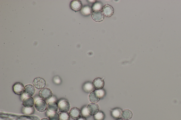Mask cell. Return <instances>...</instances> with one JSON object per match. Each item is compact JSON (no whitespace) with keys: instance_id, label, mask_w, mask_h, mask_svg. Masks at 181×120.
<instances>
[{"instance_id":"7a4b0ae2","label":"cell","mask_w":181,"mask_h":120,"mask_svg":"<svg viewBox=\"0 0 181 120\" xmlns=\"http://www.w3.org/2000/svg\"><path fill=\"white\" fill-rule=\"evenodd\" d=\"M53 93L51 90L48 88L42 89L39 93V96L44 100H48L52 97Z\"/></svg>"},{"instance_id":"9c48e42d","label":"cell","mask_w":181,"mask_h":120,"mask_svg":"<svg viewBox=\"0 0 181 120\" xmlns=\"http://www.w3.org/2000/svg\"><path fill=\"white\" fill-rule=\"evenodd\" d=\"M102 12L104 15L106 17H109L112 16L114 13V9L112 6L106 5L103 7L102 10Z\"/></svg>"},{"instance_id":"52a82bcc","label":"cell","mask_w":181,"mask_h":120,"mask_svg":"<svg viewBox=\"0 0 181 120\" xmlns=\"http://www.w3.org/2000/svg\"><path fill=\"white\" fill-rule=\"evenodd\" d=\"M33 85L35 88L38 89H42L46 86V81L42 78H36L34 80Z\"/></svg>"},{"instance_id":"484cf974","label":"cell","mask_w":181,"mask_h":120,"mask_svg":"<svg viewBox=\"0 0 181 120\" xmlns=\"http://www.w3.org/2000/svg\"><path fill=\"white\" fill-rule=\"evenodd\" d=\"M96 90L100 96V99L103 98L106 96V92L103 88L101 89Z\"/></svg>"},{"instance_id":"5bb4252c","label":"cell","mask_w":181,"mask_h":120,"mask_svg":"<svg viewBox=\"0 0 181 120\" xmlns=\"http://www.w3.org/2000/svg\"><path fill=\"white\" fill-rule=\"evenodd\" d=\"M89 99L92 103H96L100 100V97L96 90L90 93L89 95Z\"/></svg>"},{"instance_id":"30bf717a","label":"cell","mask_w":181,"mask_h":120,"mask_svg":"<svg viewBox=\"0 0 181 120\" xmlns=\"http://www.w3.org/2000/svg\"><path fill=\"white\" fill-rule=\"evenodd\" d=\"M69 114L71 117L74 120L78 119L81 116V111L77 107H74L71 109Z\"/></svg>"},{"instance_id":"4316f807","label":"cell","mask_w":181,"mask_h":120,"mask_svg":"<svg viewBox=\"0 0 181 120\" xmlns=\"http://www.w3.org/2000/svg\"><path fill=\"white\" fill-rule=\"evenodd\" d=\"M77 120H87L86 118L84 117H81L79 119H77Z\"/></svg>"},{"instance_id":"2e32d148","label":"cell","mask_w":181,"mask_h":120,"mask_svg":"<svg viewBox=\"0 0 181 120\" xmlns=\"http://www.w3.org/2000/svg\"><path fill=\"white\" fill-rule=\"evenodd\" d=\"M83 90L86 93H90L96 89L93 83L90 82H87L83 85Z\"/></svg>"},{"instance_id":"e0dca14e","label":"cell","mask_w":181,"mask_h":120,"mask_svg":"<svg viewBox=\"0 0 181 120\" xmlns=\"http://www.w3.org/2000/svg\"><path fill=\"white\" fill-rule=\"evenodd\" d=\"M122 110L119 108L114 109L111 111V115L115 119H118L121 118Z\"/></svg>"},{"instance_id":"83f0119b","label":"cell","mask_w":181,"mask_h":120,"mask_svg":"<svg viewBox=\"0 0 181 120\" xmlns=\"http://www.w3.org/2000/svg\"><path fill=\"white\" fill-rule=\"evenodd\" d=\"M41 120H49V119H47V118H43V119H41Z\"/></svg>"},{"instance_id":"8992f818","label":"cell","mask_w":181,"mask_h":120,"mask_svg":"<svg viewBox=\"0 0 181 120\" xmlns=\"http://www.w3.org/2000/svg\"><path fill=\"white\" fill-rule=\"evenodd\" d=\"M87 109L90 115L94 116L99 112V108L97 104L91 103L87 106Z\"/></svg>"},{"instance_id":"277c9868","label":"cell","mask_w":181,"mask_h":120,"mask_svg":"<svg viewBox=\"0 0 181 120\" xmlns=\"http://www.w3.org/2000/svg\"><path fill=\"white\" fill-rule=\"evenodd\" d=\"M25 87L21 83L16 82L13 86V91L16 94L21 95L24 92Z\"/></svg>"},{"instance_id":"7402d4cb","label":"cell","mask_w":181,"mask_h":120,"mask_svg":"<svg viewBox=\"0 0 181 120\" xmlns=\"http://www.w3.org/2000/svg\"><path fill=\"white\" fill-rule=\"evenodd\" d=\"M105 118V114L102 111H99L97 114L94 115V119L95 120H104Z\"/></svg>"},{"instance_id":"3957f363","label":"cell","mask_w":181,"mask_h":120,"mask_svg":"<svg viewBox=\"0 0 181 120\" xmlns=\"http://www.w3.org/2000/svg\"><path fill=\"white\" fill-rule=\"evenodd\" d=\"M70 109L69 102L65 99H61L59 103V109L60 112H67Z\"/></svg>"},{"instance_id":"603a6c76","label":"cell","mask_w":181,"mask_h":120,"mask_svg":"<svg viewBox=\"0 0 181 120\" xmlns=\"http://www.w3.org/2000/svg\"><path fill=\"white\" fill-rule=\"evenodd\" d=\"M60 120H69L70 118L69 114L68 112H60L59 114Z\"/></svg>"},{"instance_id":"ac0fdd59","label":"cell","mask_w":181,"mask_h":120,"mask_svg":"<svg viewBox=\"0 0 181 120\" xmlns=\"http://www.w3.org/2000/svg\"><path fill=\"white\" fill-rule=\"evenodd\" d=\"M133 113L129 109H124L122 111L121 117L123 119L129 120L131 119Z\"/></svg>"},{"instance_id":"4fadbf2b","label":"cell","mask_w":181,"mask_h":120,"mask_svg":"<svg viewBox=\"0 0 181 120\" xmlns=\"http://www.w3.org/2000/svg\"><path fill=\"white\" fill-rule=\"evenodd\" d=\"M93 84L96 90L101 89L104 87V81L103 78H97L94 80Z\"/></svg>"},{"instance_id":"44dd1931","label":"cell","mask_w":181,"mask_h":120,"mask_svg":"<svg viewBox=\"0 0 181 120\" xmlns=\"http://www.w3.org/2000/svg\"><path fill=\"white\" fill-rule=\"evenodd\" d=\"M35 111V108L33 107H23L22 109V112L25 115H32Z\"/></svg>"},{"instance_id":"ba28073f","label":"cell","mask_w":181,"mask_h":120,"mask_svg":"<svg viewBox=\"0 0 181 120\" xmlns=\"http://www.w3.org/2000/svg\"><path fill=\"white\" fill-rule=\"evenodd\" d=\"M93 20L96 22H100L104 20V16L101 11H93L91 14Z\"/></svg>"},{"instance_id":"cb8c5ba5","label":"cell","mask_w":181,"mask_h":120,"mask_svg":"<svg viewBox=\"0 0 181 120\" xmlns=\"http://www.w3.org/2000/svg\"><path fill=\"white\" fill-rule=\"evenodd\" d=\"M81 111V116L84 118H87L90 116L87 110V106H85L83 107Z\"/></svg>"},{"instance_id":"6da1fadb","label":"cell","mask_w":181,"mask_h":120,"mask_svg":"<svg viewBox=\"0 0 181 120\" xmlns=\"http://www.w3.org/2000/svg\"><path fill=\"white\" fill-rule=\"evenodd\" d=\"M35 106L38 111L44 112L47 109V104L45 100L42 99H38L35 102Z\"/></svg>"},{"instance_id":"d4e9b609","label":"cell","mask_w":181,"mask_h":120,"mask_svg":"<svg viewBox=\"0 0 181 120\" xmlns=\"http://www.w3.org/2000/svg\"><path fill=\"white\" fill-rule=\"evenodd\" d=\"M48 118L49 120H60L59 114L56 112L50 113L49 115Z\"/></svg>"},{"instance_id":"8fae6325","label":"cell","mask_w":181,"mask_h":120,"mask_svg":"<svg viewBox=\"0 0 181 120\" xmlns=\"http://www.w3.org/2000/svg\"><path fill=\"white\" fill-rule=\"evenodd\" d=\"M59 109V104L56 102H49L47 104V110L50 113L57 112Z\"/></svg>"},{"instance_id":"5b68a950","label":"cell","mask_w":181,"mask_h":120,"mask_svg":"<svg viewBox=\"0 0 181 120\" xmlns=\"http://www.w3.org/2000/svg\"><path fill=\"white\" fill-rule=\"evenodd\" d=\"M71 9L73 11L78 12L81 11L83 8V4L81 1L78 0H74L71 1L70 4Z\"/></svg>"},{"instance_id":"7c38bea8","label":"cell","mask_w":181,"mask_h":120,"mask_svg":"<svg viewBox=\"0 0 181 120\" xmlns=\"http://www.w3.org/2000/svg\"><path fill=\"white\" fill-rule=\"evenodd\" d=\"M35 91L34 86L29 84L25 87L24 93L27 97H32L35 94Z\"/></svg>"},{"instance_id":"d6986e66","label":"cell","mask_w":181,"mask_h":120,"mask_svg":"<svg viewBox=\"0 0 181 120\" xmlns=\"http://www.w3.org/2000/svg\"><path fill=\"white\" fill-rule=\"evenodd\" d=\"M92 9L89 6H85L81 11V14L84 16H88L92 14Z\"/></svg>"},{"instance_id":"9a60e30c","label":"cell","mask_w":181,"mask_h":120,"mask_svg":"<svg viewBox=\"0 0 181 120\" xmlns=\"http://www.w3.org/2000/svg\"><path fill=\"white\" fill-rule=\"evenodd\" d=\"M35 104V101L32 97H27L23 100V105L25 107H32Z\"/></svg>"},{"instance_id":"ffe728a7","label":"cell","mask_w":181,"mask_h":120,"mask_svg":"<svg viewBox=\"0 0 181 120\" xmlns=\"http://www.w3.org/2000/svg\"><path fill=\"white\" fill-rule=\"evenodd\" d=\"M103 7V4L101 2L97 1L93 4L92 9L93 11H100V10H102Z\"/></svg>"},{"instance_id":"f1b7e54d","label":"cell","mask_w":181,"mask_h":120,"mask_svg":"<svg viewBox=\"0 0 181 120\" xmlns=\"http://www.w3.org/2000/svg\"><path fill=\"white\" fill-rule=\"evenodd\" d=\"M117 120H124V119H122V118H119V119H117Z\"/></svg>"}]
</instances>
